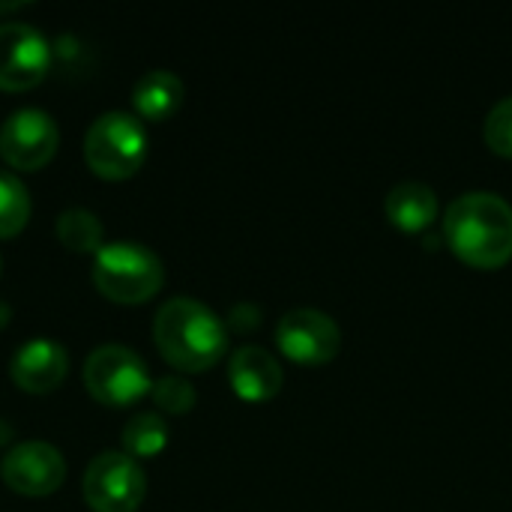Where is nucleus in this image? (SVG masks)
I'll return each mask as SVG.
<instances>
[{"instance_id":"obj_12","label":"nucleus","mask_w":512,"mask_h":512,"mask_svg":"<svg viewBox=\"0 0 512 512\" xmlns=\"http://www.w3.org/2000/svg\"><path fill=\"white\" fill-rule=\"evenodd\" d=\"M228 381L237 396L249 402H261L282 387V366L267 348L243 345L228 360Z\"/></svg>"},{"instance_id":"obj_11","label":"nucleus","mask_w":512,"mask_h":512,"mask_svg":"<svg viewBox=\"0 0 512 512\" xmlns=\"http://www.w3.org/2000/svg\"><path fill=\"white\" fill-rule=\"evenodd\" d=\"M9 375L15 387L24 393H33V396L54 393L69 375V354L54 339H33L15 351Z\"/></svg>"},{"instance_id":"obj_10","label":"nucleus","mask_w":512,"mask_h":512,"mask_svg":"<svg viewBox=\"0 0 512 512\" xmlns=\"http://www.w3.org/2000/svg\"><path fill=\"white\" fill-rule=\"evenodd\" d=\"M3 483L24 498L54 495L66 480V459L54 444L24 441L12 447L0 462Z\"/></svg>"},{"instance_id":"obj_7","label":"nucleus","mask_w":512,"mask_h":512,"mask_svg":"<svg viewBox=\"0 0 512 512\" xmlns=\"http://www.w3.org/2000/svg\"><path fill=\"white\" fill-rule=\"evenodd\" d=\"M60 144V132L51 114L39 108H18L0 126V159L12 171L45 168Z\"/></svg>"},{"instance_id":"obj_9","label":"nucleus","mask_w":512,"mask_h":512,"mask_svg":"<svg viewBox=\"0 0 512 512\" xmlns=\"http://www.w3.org/2000/svg\"><path fill=\"white\" fill-rule=\"evenodd\" d=\"M276 342L297 363H327L342 348V330L324 309L297 306L279 318Z\"/></svg>"},{"instance_id":"obj_1","label":"nucleus","mask_w":512,"mask_h":512,"mask_svg":"<svg viewBox=\"0 0 512 512\" xmlns=\"http://www.w3.org/2000/svg\"><path fill=\"white\" fill-rule=\"evenodd\" d=\"M159 354L180 372H204L228 351L225 321L195 297H171L153 318Z\"/></svg>"},{"instance_id":"obj_20","label":"nucleus","mask_w":512,"mask_h":512,"mask_svg":"<svg viewBox=\"0 0 512 512\" xmlns=\"http://www.w3.org/2000/svg\"><path fill=\"white\" fill-rule=\"evenodd\" d=\"M228 324L240 333L246 330H255L261 324V309L255 303H237L231 312H228Z\"/></svg>"},{"instance_id":"obj_15","label":"nucleus","mask_w":512,"mask_h":512,"mask_svg":"<svg viewBox=\"0 0 512 512\" xmlns=\"http://www.w3.org/2000/svg\"><path fill=\"white\" fill-rule=\"evenodd\" d=\"M57 240L75 252V255H90V252H99L102 249V237H105V228L99 222V216L93 210H84V207H69L57 216Z\"/></svg>"},{"instance_id":"obj_13","label":"nucleus","mask_w":512,"mask_h":512,"mask_svg":"<svg viewBox=\"0 0 512 512\" xmlns=\"http://www.w3.org/2000/svg\"><path fill=\"white\" fill-rule=\"evenodd\" d=\"M390 222L405 231H420L438 216V195L423 180H402L384 198Z\"/></svg>"},{"instance_id":"obj_14","label":"nucleus","mask_w":512,"mask_h":512,"mask_svg":"<svg viewBox=\"0 0 512 512\" xmlns=\"http://www.w3.org/2000/svg\"><path fill=\"white\" fill-rule=\"evenodd\" d=\"M183 81L168 69H150L132 87V105L144 120H168L183 102Z\"/></svg>"},{"instance_id":"obj_21","label":"nucleus","mask_w":512,"mask_h":512,"mask_svg":"<svg viewBox=\"0 0 512 512\" xmlns=\"http://www.w3.org/2000/svg\"><path fill=\"white\" fill-rule=\"evenodd\" d=\"M9 315H12V312H9V303H3V300H0V330L9 324Z\"/></svg>"},{"instance_id":"obj_18","label":"nucleus","mask_w":512,"mask_h":512,"mask_svg":"<svg viewBox=\"0 0 512 512\" xmlns=\"http://www.w3.org/2000/svg\"><path fill=\"white\" fill-rule=\"evenodd\" d=\"M150 396H153L156 408L165 414H186L195 408V399H198L195 387L180 375H165V378L153 381Z\"/></svg>"},{"instance_id":"obj_22","label":"nucleus","mask_w":512,"mask_h":512,"mask_svg":"<svg viewBox=\"0 0 512 512\" xmlns=\"http://www.w3.org/2000/svg\"><path fill=\"white\" fill-rule=\"evenodd\" d=\"M6 441H9V426L0 420V444H6Z\"/></svg>"},{"instance_id":"obj_3","label":"nucleus","mask_w":512,"mask_h":512,"mask_svg":"<svg viewBox=\"0 0 512 512\" xmlns=\"http://www.w3.org/2000/svg\"><path fill=\"white\" fill-rule=\"evenodd\" d=\"M93 285L102 297L120 306L147 303L165 285V264L141 243H105L93 261Z\"/></svg>"},{"instance_id":"obj_17","label":"nucleus","mask_w":512,"mask_h":512,"mask_svg":"<svg viewBox=\"0 0 512 512\" xmlns=\"http://www.w3.org/2000/svg\"><path fill=\"white\" fill-rule=\"evenodd\" d=\"M30 210L33 204L27 186L12 171H0V240L21 234L30 222Z\"/></svg>"},{"instance_id":"obj_2","label":"nucleus","mask_w":512,"mask_h":512,"mask_svg":"<svg viewBox=\"0 0 512 512\" xmlns=\"http://www.w3.org/2000/svg\"><path fill=\"white\" fill-rule=\"evenodd\" d=\"M450 246L477 267H498L512 255V204L489 189H471L444 213Z\"/></svg>"},{"instance_id":"obj_23","label":"nucleus","mask_w":512,"mask_h":512,"mask_svg":"<svg viewBox=\"0 0 512 512\" xmlns=\"http://www.w3.org/2000/svg\"><path fill=\"white\" fill-rule=\"evenodd\" d=\"M0 270H3V261H0Z\"/></svg>"},{"instance_id":"obj_16","label":"nucleus","mask_w":512,"mask_h":512,"mask_svg":"<svg viewBox=\"0 0 512 512\" xmlns=\"http://www.w3.org/2000/svg\"><path fill=\"white\" fill-rule=\"evenodd\" d=\"M168 447V426L159 414L141 411L123 426V453L138 459H156Z\"/></svg>"},{"instance_id":"obj_4","label":"nucleus","mask_w":512,"mask_h":512,"mask_svg":"<svg viewBox=\"0 0 512 512\" xmlns=\"http://www.w3.org/2000/svg\"><path fill=\"white\" fill-rule=\"evenodd\" d=\"M147 159V129L135 114L105 111L84 135V162L102 180H129Z\"/></svg>"},{"instance_id":"obj_8","label":"nucleus","mask_w":512,"mask_h":512,"mask_svg":"<svg viewBox=\"0 0 512 512\" xmlns=\"http://www.w3.org/2000/svg\"><path fill=\"white\" fill-rule=\"evenodd\" d=\"M51 69V45L33 27L21 21L0 24V90L21 93L45 81Z\"/></svg>"},{"instance_id":"obj_5","label":"nucleus","mask_w":512,"mask_h":512,"mask_svg":"<svg viewBox=\"0 0 512 512\" xmlns=\"http://www.w3.org/2000/svg\"><path fill=\"white\" fill-rule=\"evenodd\" d=\"M84 387L105 408H129L153 390V381L132 348L102 345L84 363Z\"/></svg>"},{"instance_id":"obj_19","label":"nucleus","mask_w":512,"mask_h":512,"mask_svg":"<svg viewBox=\"0 0 512 512\" xmlns=\"http://www.w3.org/2000/svg\"><path fill=\"white\" fill-rule=\"evenodd\" d=\"M483 135H486V144L504 156H512V93L510 96H501L489 114H486V123H483Z\"/></svg>"},{"instance_id":"obj_6","label":"nucleus","mask_w":512,"mask_h":512,"mask_svg":"<svg viewBox=\"0 0 512 512\" xmlns=\"http://www.w3.org/2000/svg\"><path fill=\"white\" fill-rule=\"evenodd\" d=\"M81 492L93 512H135L147 495V477L132 456L105 450L87 465Z\"/></svg>"}]
</instances>
